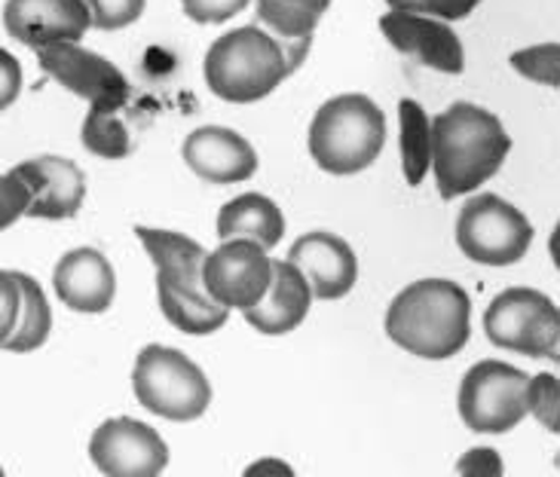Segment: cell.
<instances>
[{"mask_svg":"<svg viewBox=\"0 0 560 477\" xmlns=\"http://www.w3.org/2000/svg\"><path fill=\"white\" fill-rule=\"evenodd\" d=\"M456 472L466 477H500L505 468H502V456L497 453V450L475 447L459 456Z\"/></svg>","mask_w":560,"mask_h":477,"instance_id":"31","label":"cell"},{"mask_svg":"<svg viewBox=\"0 0 560 477\" xmlns=\"http://www.w3.org/2000/svg\"><path fill=\"white\" fill-rule=\"evenodd\" d=\"M19 318V282L13 269H0V346L10 340Z\"/></svg>","mask_w":560,"mask_h":477,"instance_id":"30","label":"cell"},{"mask_svg":"<svg viewBox=\"0 0 560 477\" xmlns=\"http://www.w3.org/2000/svg\"><path fill=\"white\" fill-rule=\"evenodd\" d=\"M258 475H285L291 477L294 472L288 468L282 459H258L252 468H245V477H258Z\"/></svg>","mask_w":560,"mask_h":477,"instance_id":"35","label":"cell"},{"mask_svg":"<svg viewBox=\"0 0 560 477\" xmlns=\"http://www.w3.org/2000/svg\"><path fill=\"white\" fill-rule=\"evenodd\" d=\"M98 31H122L136 25L148 0H83Z\"/></svg>","mask_w":560,"mask_h":477,"instance_id":"27","label":"cell"},{"mask_svg":"<svg viewBox=\"0 0 560 477\" xmlns=\"http://www.w3.org/2000/svg\"><path fill=\"white\" fill-rule=\"evenodd\" d=\"M117 114L120 110H92L90 107V114L83 119L80 141H83V148L95 156H102V160H122L132 150L129 132H126V126Z\"/></svg>","mask_w":560,"mask_h":477,"instance_id":"24","label":"cell"},{"mask_svg":"<svg viewBox=\"0 0 560 477\" xmlns=\"http://www.w3.org/2000/svg\"><path fill=\"white\" fill-rule=\"evenodd\" d=\"M90 459L107 477H156L166 472L168 447L148 422L114 417L92 432Z\"/></svg>","mask_w":560,"mask_h":477,"instance_id":"11","label":"cell"},{"mask_svg":"<svg viewBox=\"0 0 560 477\" xmlns=\"http://www.w3.org/2000/svg\"><path fill=\"white\" fill-rule=\"evenodd\" d=\"M40 71L61 90L80 95L92 110H120L129 102V80L105 56L80 44H52L34 49Z\"/></svg>","mask_w":560,"mask_h":477,"instance_id":"10","label":"cell"},{"mask_svg":"<svg viewBox=\"0 0 560 477\" xmlns=\"http://www.w3.org/2000/svg\"><path fill=\"white\" fill-rule=\"evenodd\" d=\"M456 245L481 267H512L530 252L533 224L502 196L478 194L456 214Z\"/></svg>","mask_w":560,"mask_h":477,"instance_id":"6","label":"cell"},{"mask_svg":"<svg viewBox=\"0 0 560 477\" xmlns=\"http://www.w3.org/2000/svg\"><path fill=\"white\" fill-rule=\"evenodd\" d=\"M138 242L156 267V276H163L172 284H178L187 294L206 298L202 288V264H206V248L197 238L175 233V230H156V226H136Z\"/></svg>","mask_w":560,"mask_h":477,"instance_id":"19","label":"cell"},{"mask_svg":"<svg viewBox=\"0 0 560 477\" xmlns=\"http://www.w3.org/2000/svg\"><path fill=\"white\" fill-rule=\"evenodd\" d=\"M0 477H3V468H0Z\"/></svg>","mask_w":560,"mask_h":477,"instance_id":"38","label":"cell"},{"mask_svg":"<svg viewBox=\"0 0 560 477\" xmlns=\"http://www.w3.org/2000/svg\"><path fill=\"white\" fill-rule=\"evenodd\" d=\"M310 44H313V37H294V40H279L282 46V56H285L288 65V74H294L298 68L306 59V53H310Z\"/></svg>","mask_w":560,"mask_h":477,"instance_id":"34","label":"cell"},{"mask_svg":"<svg viewBox=\"0 0 560 477\" xmlns=\"http://www.w3.org/2000/svg\"><path fill=\"white\" fill-rule=\"evenodd\" d=\"M19 92H22V65L13 53L0 49V110L13 107Z\"/></svg>","mask_w":560,"mask_h":477,"instance_id":"32","label":"cell"},{"mask_svg":"<svg viewBox=\"0 0 560 477\" xmlns=\"http://www.w3.org/2000/svg\"><path fill=\"white\" fill-rule=\"evenodd\" d=\"M218 238H255L267 252L285 236V214L276 206L270 196L245 194L230 199L228 206L218 211Z\"/></svg>","mask_w":560,"mask_h":477,"instance_id":"20","label":"cell"},{"mask_svg":"<svg viewBox=\"0 0 560 477\" xmlns=\"http://www.w3.org/2000/svg\"><path fill=\"white\" fill-rule=\"evenodd\" d=\"M398 349L425 361L459 356L471 337V300L451 279H420L401 288L383 318Z\"/></svg>","mask_w":560,"mask_h":477,"instance_id":"2","label":"cell"},{"mask_svg":"<svg viewBox=\"0 0 560 477\" xmlns=\"http://www.w3.org/2000/svg\"><path fill=\"white\" fill-rule=\"evenodd\" d=\"M52 288L68 310L98 315L110 310V303L117 298V276L105 254L83 245V248L61 254L52 272Z\"/></svg>","mask_w":560,"mask_h":477,"instance_id":"17","label":"cell"},{"mask_svg":"<svg viewBox=\"0 0 560 477\" xmlns=\"http://www.w3.org/2000/svg\"><path fill=\"white\" fill-rule=\"evenodd\" d=\"M527 383L530 373L517 371L505 361L471 364L456 395L459 419L478 434H505L527 417Z\"/></svg>","mask_w":560,"mask_h":477,"instance_id":"8","label":"cell"},{"mask_svg":"<svg viewBox=\"0 0 560 477\" xmlns=\"http://www.w3.org/2000/svg\"><path fill=\"white\" fill-rule=\"evenodd\" d=\"M15 175H22L31 187L28 214L37 221H68L77 211L83 209L86 199V175L83 168L68 160V156H34L25 163L13 165Z\"/></svg>","mask_w":560,"mask_h":477,"instance_id":"15","label":"cell"},{"mask_svg":"<svg viewBox=\"0 0 560 477\" xmlns=\"http://www.w3.org/2000/svg\"><path fill=\"white\" fill-rule=\"evenodd\" d=\"M527 414L539 419L548 432H560V383L555 373H539L527 383Z\"/></svg>","mask_w":560,"mask_h":477,"instance_id":"26","label":"cell"},{"mask_svg":"<svg viewBox=\"0 0 560 477\" xmlns=\"http://www.w3.org/2000/svg\"><path fill=\"white\" fill-rule=\"evenodd\" d=\"M313 291L303 279V272L288 260H273V284L264 294L258 306L243 310L245 322L258 334L267 337H282L291 334L294 328H301L303 318L310 315L313 306Z\"/></svg>","mask_w":560,"mask_h":477,"instance_id":"18","label":"cell"},{"mask_svg":"<svg viewBox=\"0 0 560 477\" xmlns=\"http://www.w3.org/2000/svg\"><path fill=\"white\" fill-rule=\"evenodd\" d=\"M389 10H401V13H420L423 10V0H386Z\"/></svg>","mask_w":560,"mask_h":477,"instance_id":"37","label":"cell"},{"mask_svg":"<svg viewBox=\"0 0 560 477\" xmlns=\"http://www.w3.org/2000/svg\"><path fill=\"white\" fill-rule=\"evenodd\" d=\"M398 150H401V172L408 187H420L432 165V117L413 98L398 102Z\"/></svg>","mask_w":560,"mask_h":477,"instance_id":"23","label":"cell"},{"mask_svg":"<svg viewBox=\"0 0 560 477\" xmlns=\"http://www.w3.org/2000/svg\"><path fill=\"white\" fill-rule=\"evenodd\" d=\"M481 0H423V15L441 19V22H459L478 10Z\"/></svg>","mask_w":560,"mask_h":477,"instance_id":"33","label":"cell"},{"mask_svg":"<svg viewBox=\"0 0 560 477\" xmlns=\"http://www.w3.org/2000/svg\"><path fill=\"white\" fill-rule=\"evenodd\" d=\"M132 388L138 404L153 417L168 422H194L212 404V383L194 358L182 349L144 346L132 368Z\"/></svg>","mask_w":560,"mask_h":477,"instance_id":"5","label":"cell"},{"mask_svg":"<svg viewBox=\"0 0 560 477\" xmlns=\"http://www.w3.org/2000/svg\"><path fill=\"white\" fill-rule=\"evenodd\" d=\"M202 74L212 95L228 105H255L291 77L279 40L258 25L221 34L206 53Z\"/></svg>","mask_w":560,"mask_h":477,"instance_id":"4","label":"cell"},{"mask_svg":"<svg viewBox=\"0 0 560 477\" xmlns=\"http://www.w3.org/2000/svg\"><path fill=\"white\" fill-rule=\"evenodd\" d=\"M380 31L389 44L408 56V59L420 61L432 71L441 74H463L466 68V53H463V40L456 37V31L423 13H401V10H389L380 15Z\"/></svg>","mask_w":560,"mask_h":477,"instance_id":"13","label":"cell"},{"mask_svg":"<svg viewBox=\"0 0 560 477\" xmlns=\"http://www.w3.org/2000/svg\"><path fill=\"white\" fill-rule=\"evenodd\" d=\"M252 0H182L184 15L197 25H221L240 15Z\"/></svg>","mask_w":560,"mask_h":477,"instance_id":"29","label":"cell"},{"mask_svg":"<svg viewBox=\"0 0 560 477\" xmlns=\"http://www.w3.org/2000/svg\"><path fill=\"white\" fill-rule=\"evenodd\" d=\"M487 340L527 358L560 356V313L555 300L536 288H505L485 313Z\"/></svg>","mask_w":560,"mask_h":477,"instance_id":"7","label":"cell"},{"mask_svg":"<svg viewBox=\"0 0 560 477\" xmlns=\"http://www.w3.org/2000/svg\"><path fill=\"white\" fill-rule=\"evenodd\" d=\"M156 298H160V310L166 315L168 325L178 328L182 334L209 337V334H214V330H221L228 325V306H218L209 298L187 294V291H182L178 284H172L163 276H156Z\"/></svg>","mask_w":560,"mask_h":477,"instance_id":"21","label":"cell"},{"mask_svg":"<svg viewBox=\"0 0 560 477\" xmlns=\"http://www.w3.org/2000/svg\"><path fill=\"white\" fill-rule=\"evenodd\" d=\"M291 3H298V7H303V10L316 13L318 19L328 13V7H331V0H291Z\"/></svg>","mask_w":560,"mask_h":477,"instance_id":"36","label":"cell"},{"mask_svg":"<svg viewBox=\"0 0 560 477\" xmlns=\"http://www.w3.org/2000/svg\"><path fill=\"white\" fill-rule=\"evenodd\" d=\"M31 199H34V194H31V187L25 184V178L15 175L13 168L3 172V175H0V230H7V226H13L19 218H25V214H28Z\"/></svg>","mask_w":560,"mask_h":477,"instance_id":"28","label":"cell"},{"mask_svg":"<svg viewBox=\"0 0 560 477\" xmlns=\"http://www.w3.org/2000/svg\"><path fill=\"white\" fill-rule=\"evenodd\" d=\"M3 28L15 44L44 49L52 44H80L92 28L83 0H7Z\"/></svg>","mask_w":560,"mask_h":477,"instance_id":"12","label":"cell"},{"mask_svg":"<svg viewBox=\"0 0 560 477\" xmlns=\"http://www.w3.org/2000/svg\"><path fill=\"white\" fill-rule=\"evenodd\" d=\"M184 163L209 184H240L258 172V153L245 135L228 126H199L184 138Z\"/></svg>","mask_w":560,"mask_h":477,"instance_id":"16","label":"cell"},{"mask_svg":"<svg viewBox=\"0 0 560 477\" xmlns=\"http://www.w3.org/2000/svg\"><path fill=\"white\" fill-rule=\"evenodd\" d=\"M310 156L313 163L337 175H359L368 165L377 163L386 144V114L374 98L362 92L334 95L318 107L310 123Z\"/></svg>","mask_w":560,"mask_h":477,"instance_id":"3","label":"cell"},{"mask_svg":"<svg viewBox=\"0 0 560 477\" xmlns=\"http://www.w3.org/2000/svg\"><path fill=\"white\" fill-rule=\"evenodd\" d=\"M509 65L515 68L517 74L539 86H560V46L558 44H539L517 49L509 56Z\"/></svg>","mask_w":560,"mask_h":477,"instance_id":"25","label":"cell"},{"mask_svg":"<svg viewBox=\"0 0 560 477\" xmlns=\"http://www.w3.org/2000/svg\"><path fill=\"white\" fill-rule=\"evenodd\" d=\"M273 284V257L255 238H224L202 264L206 298L233 310L258 306Z\"/></svg>","mask_w":560,"mask_h":477,"instance_id":"9","label":"cell"},{"mask_svg":"<svg viewBox=\"0 0 560 477\" xmlns=\"http://www.w3.org/2000/svg\"><path fill=\"white\" fill-rule=\"evenodd\" d=\"M15 272V282H19V318H15V328L10 334V340L0 346L7 352L15 356H25L34 352L49 340V330H52V310H49V300H46L44 284L37 282L28 272Z\"/></svg>","mask_w":560,"mask_h":477,"instance_id":"22","label":"cell"},{"mask_svg":"<svg viewBox=\"0 0 560 477\" xmlns=\"http://www.w3.org/2000/svg\"><path fill=\"white\" fill-rule=\"evenodd\" d=\"M512 138L502 119L487 107L456 102L432 117V165L435 187L444 199L481 190L505 163Z\"/></svg>","mask_w":560,"mask_h":477,"instance_id":"1","label":"cell"},{"mask_svg":"<svg viewBox=\"0 0 560 477\" xmlns=\"http://www.w3.org/2000/svg\"><path fill=\"white\" fill-rule=\"evenodd\" d=\"M285 260L301 269L313 298L318 300L347 298L359 279V257L349 248L347 238L325 233V230L294 238Z\"/></svg>","mask_w":560,"mask_h":477,"instance_id":"14","label":"cell"}]
</instances>
